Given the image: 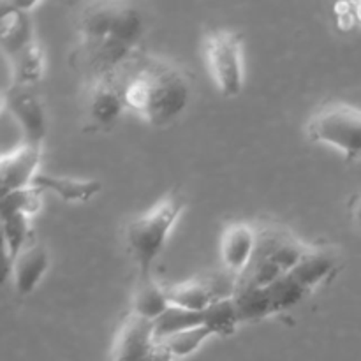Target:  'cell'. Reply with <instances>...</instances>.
Instances as JSON below:
<instances>
[{
	"instance_id": "cell-1",
	"label": "cell",
	"mask_w": 361,
	"mask_h": 361,
	"mask_svg": "<svg viewBox=\"0 0 361 361\" xmlns=\"http://www.w3.org/2000/svg\"><path fill=\"white\" fill-rule=\"evenodd\" d=\"M145 16L134 4L95 2L78 18L74 66L90 81L111 78L141 51Z\"/></svg>"
},
{
	"instance_id": "cell-2",
	"label": "cell",
	"mask_w": 361,
	"mask_h": 361,
	"mask_svg": "<svg viewBox=\"0 0 361 361\" xmlns=\"http://www.w3.org/2000/svg\"><path fill=\"white\" fill-rule=\"evenodd\" d=\"M127 111L140 115L154 127L175 122L189 106L192 87L185 71L161 56L141 49L113 74Z\"/></svg>"
},
{
	"instance_id": "cell-3",
	"label": "cell",
	"mask_w": 361,
	"mask_h": 361,
	"mask_svg": "<svg viewBox=\"0 0 361 361\" xmlns=\"http://www.w3.org/2000/svg\"><path fill=\"white\" fill-rule=\"evenodd\" d=\"M185 196L169 192L154 208L126 226V245L137 268V279L152 277L154 264L168 243L173 228L185 210Z\"/></svg>"
},
{
	"instance_id": "cell-4",
	"label": "cell",
	"mask_w": 361,
	"mask_h": 361,
	"mask_svg": "<svg viewBox=\"0 0 361 361\" xmlns=\"http://www.w3.org/2000/svg\"><path fill=\"white\" fill-rule=\"evenodd\" d=\"M257 238L252 259L236 279V289H264L284 277L307 252L309 245L279 224L256 226Z\"/></svg>"
},
{
	"instance_id": "cell-5",
	"label": "cell",
	"mask_w": 361,
	"mask_h": 361,
	"mask_svg": "<svg viewBox=\"0 0 361 361\" xmlns=\"http://www.w3.org/2000/svg\"><path fill=\"white\" fill-rule=\"evenodd\" d=\"M203 56L215 88L224 97H236L245 85L243 44L231 28H214L203 39Z\"/></svg>"
},
{
	"instance_id": "cell-6",
	"label": "cell",
	"mask_w": 361,
	"mask_h": 361,
	"mask_svg": "<svg viewBox=\"0 0 361 361\" xmlns=\"http://www.w3.org/2000/svg\"><path fill=\"white\" fill-rule=\"evenodd\" d=\"M307 136L314 143L335 148L351 161H361V109L330 102L310 116Z\"/></svg>"
},
{
	"instance_id": "cell-7",
	"label": "cell",
	"mask_w": 361,
	"mask_h": 361,
	"mask_svg": "<svg viewBox=\"0 0 361 361\" xmlns=\"http://www.w3.org/2000/svg\"><path fill=\"white\" fill-rule=\"evenodd\" d=\"M108 361H173V356L155 335L154 323L129 312L116 331Z\"/></svg>"
},
{
	"instance_id": "cell-8",
	"label": "cell",
	"mask_w": 361,
	"mask_h": 361,
	"mask_svg": "<svg viewBox=\"0 0 361 361\" xmlns=\"http://www.w3.org/2000/svg\"><path fill=\"white\" fill-rule=\"evenodd\" d=\"M4 97H6V109H9L18 126L21 127L23 143L42 147L48 130V118H46L42 99L37 94V87L11 85Z\"/></svg>"
},
{
	"instance_id": "cell-9",
	"label": "cell",
	"mask_w": 361,
	"mask_h": 361,
	"mask_svg": "<svg viewBox=\"0 0 361 361\" xmlns=\"http://www.w3.org/2000/svg\"><path fill=\"white\" fill-rule=\"evenodd\" d=\"M42 147L21 143L7 154H0V200L34 185L39 175Z\"/></svg>"
},
{
	"instance_id": "cell-10",
	"label": "cell",
	"mask_w": 361,
	"mask_h": 361,
	"mask_svg": "<svg viewBox=\"0 0 361 361\" xmlns=\"http://www.w3.org/2000/svg\"><path fill=\"white\" fill-rule=\"evenodd\" d=\"M126 111V102L113 78H102L88 83L87 102H85V113H87L85 123L88 129L95 133L113 129Z\"/></svg>"
},
{
	"instance_id": "cell-11",
	"label": "cell",
	"mask_w": 361,
	"mask_h": 361,
	"mask_svg": "<svg viewBox=\"0 0 361 361\" xmlns=\"http://www.w3.org/2000/svg\"><path fill=\"white\" fill-rule=\"evenodd\" d=\"M37 4L0 2V51L13 60L35 41L30 9Z\"/></svg>"
},
{
	"instance_id": "cell-12",
	"label": "cell",
	"mask_w": 361,
	"mask_h": 361,
	"mask_svg": "<svg viewBox=\"0 0 361 361\" xmlns=\"http://www.w3.org/2000/svg\"><path fill=\"white\" fill-rule=\"evenodd\" d=\"M256 226L247 222H233L224 229L221 238V261L224 271L238 279L247 270L256 249Z\"/></svg>"
},
{
	"instance_id": "cell-13",
	"label": "cell",
	"mask_w": 361,
	"mask_h": 361,
	"mask_svg": "<svg viewBox=\"0 0 361 361\" xmlns=\"http://www.w3.org/2000/svg\"><path fill=\"white\" fill-rule=\"evenodd\" d=\"M49 268V254L39 240L32 236L13 257V281L18 295L27 296L42 281Z\"/></svg>"
},
{
	"instance_id": "cell-14",
	"label": "cell",
	"mask_w": 361,
	"mask_h": 361,
	"mask_svg": "<svg viewBox=\"0 0 361 361\" xmlns=\"http://www.w3.org/2000/svg\"><path fill=\"white\" fill-rule=\"evenodd\" d=\"M169 300L166 295V286H161L157 281L152 277L137 279L136 289L133 295V310L130 314L143 319L155 321L169 309Z\"/></svg>"
},
{
	"instance_id": "cell-15",
	"label": "cell",
	"mask_w": 361,
	"mask_h": 361,
	"mask_svg": "<svg viewBox=\"0 0 361 361\" xmlns=\"http://www.w3.org/2000/svg\"><path fill=\"white\" fill-rule=\"evenodd\" d=\"M11 63V76L13 81L11 85H23V87H37L41 83L46 71V56L44 49L35 39L30 46L23 49L20 55L9 60Z\"/></svg>"
},
{
	"instance_id": "cell-16",
	"label": "cell",
	"mask_w": 361,
	"mask_h": 361,
	"mask_svg": "<svg viewBox=\"0 0 361 361\" xmlns=\"http://www.w3.org/2000/svg\"><path fill=\"white\" fill-rule=\"evenodd\" d=\"M34 185L37 189L51 190L56 196L62 197L63 201H71V203H83V201L92 200L95 194H99L101 185L95 180H74L66 178V176H53V175H42L39 173L35 178Z\"/></svg>"
},
{
	"instance_id": "cell-17",
	"label": "cell",
	"mask_w": 361,
	"mask_h": 361,
	"mask_svg": "<svg viewBox=\"0 0 361 361\" xmlns=\"http://www.w3.org/2000/svg\"><path fill=\"white\" fill-rule=\"evenodd\" d=\"M242 324L233 298L221 300L203 312V326L210 330L214 337H229Z\"/></svg>"
},
{
	"instance_id": "cell-18",
	"label": "cell",
	"mask_w": 361,
	"mask_h": 361,
	"mask_svg": "<svg viewBox=\"0 0 361 361\" xmlns=\"http://www.w3.org/2000/svg\"><path fill=\"white\" fill-rule=\"evenodd\" d=\"M197 326H203V312L178 309V307H169L154 323L155 335H157L159 341H164L171 335Z\"/></svg>"
},
{
	"instance_id": "cell-19",
	"label": "cell",
	"mask_w": 361,
	"mask_h": 361,
	"mask_svg": "<svg viewBox=\"0 0 361 361\" xmlns=\"http://www.w3.org/2000/svg\"><path fill=\"white\" fill-rule=\"evenodd\" d=\"M210 337H214V335L210 334V330L207 326H197L171 335V337L164 338L161 342L166 345V349L173 356V360H176L185 358V356L196 353L204 344V341H208Z\"/></svg>"
},
{
	"instance_id": "cell-20",
	"label": "cell",
	"mask_w": 361,
	"mask_h": 361,
	"mask_svg": "<svg viewBox=\"0 0 361 361\" xmlns=\"http://www.w3.org/2000/svg\"><path fill=\"white\" fill-rule=\"evenodd\" d=\"M11 274H13V256H11L7 245H0V288L11 281Z\"/></svg>"
},
{
	"instance_id": "cell-21",
	"label": "cell",
	"mask_w": 361,
	"mask_h": 361,
	"mask_svg": "<svg viewBox=\"0 0 361 361\" xmlns=\"http://www.w3.org/2000/svg\"><path fill=\"white\" fill-rule=\"evenodd\" d=\"M349 210H351V217H353V221H355V224L361 229V194L351 201V204H349Z\"/></svg>"
},
{
	"instance_id": "cell-22",
	"label": "cell",
	"mask_w": 361,
	"mask_h": 361,
	"mask_svg": "<svg viewBox=\"0 0 361 361\" xmlns=\"http://www.w3.org/2000/svg\"><path fill=\"white\" fill-rule=\"evenodd\" d=\"M353 11H355L356 21H360V23H361V2L360 4H353Z\"/></svg>"
},
{
	"instance_id": "cell-23",
	"label": "cell",
	"mask_w": 361,
	"mask_h": 361,
	"mask_svg": "<svg viewBox=\"0 0 361 361\" xmlns=\"http://www.w3.org/2000/svg\"><path fill=\"white\" fill-rule=\"evenodd\" d=\"M6 108V97H4V94H0V111Z\"/></svg>"
}]
</instances>
